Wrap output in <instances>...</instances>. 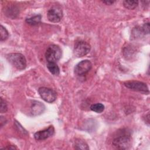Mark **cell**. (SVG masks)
<instances>
[{"label":"cell","instance_id":"2e32d148","mask_svg":"<svg viewBox=\"0 0 150 150\" xmlns=\"http://www.w3.org/2000/svg\"><path fill=\"white\" fill-rule=\"evenodd\" d=\"M9 37V33L5 27L2 25L0 26V40L1 41H4Z\"/></svg>","mask_w":150,"mask_h":150},{"label":"cell","instance_id":"4fadbf2b","mask_svg":"<svg viewBox=\"0 0 150 150\" xmlns=\"http://www.w3.org/2000/svg\"><path fill=\"white\" fill-rule=\"evenodd\" d=\"M138 5V1H127L125 0L123 1L124 6L128 9H134Z\"/></svg>","mask_w":150,"mask_h":150},{"label":"cell","instance_id":"7a4b0ae2","mask_svg":"<svg viewBox=\"0 0 150 150\" xmlns=\"http://www.w3.org/2000/svg\"><path fill=\"white\" fill-rule=\"evenodd\" d=\"M6 58L8 62L18 70H23L26 67V60L21 53H10L7 55Z\"/></svg>","mask_w":150,"mask_h":150},{"label":"cell","instance_id":"6da1fadb","mask_svg":"<svg viewBox=\"0 0 150 150\" xmlns=\"http://www.w3.org/2000/svg\"><path fill=\"white\" fill-rule=\"evenodd\" d=\"M131 135L127 129L118 130L112 141V145L119 149H128L131 145Z\"/></svg>","mask_w":150,"mask_h":150},{"label":"cell","instance_id":"3957f363","mask_svg":"<svg viewBox=\"0 0 150 150\" xmlns=\"http://www.w3.org/2000/svg\"><path fill=\"white\" fill-rule=\"evenodd\" d=\"M62 54V49L58 45H52L47 47L45 53V57L47 63H56L61 58Z\"/></svg>","mask_w":150,"mask_h":150},{"label":"cell","instance_id":"5bb4252c","mask_svg":"<svg viewBox=\"0 0 150 150\" xmlns=\"http://www.w3.org/2000/svg\"><path fill=\"white\" fill-rule=\"evenodd\" d=\"M91 111H94L97 113H101L104 110V105L100 103L93 104L90 106Z\"/></svg>","mask_w":150,"mask_h":150},{"label":"cell","instance_id":"52a82bcc","mask_svg":"<svg viewBox=\"0 0 150 150\" xmlns=\"http://www.w3.org/2000/svg\"><path fill=\"white\" fill-rule=\"evenodd\" d=\"M92 64L88 60H84L77 64L74 67V73L78 76H84L91 69Z\"/></svg>","mask_w":150,"mask_h":150},{"label":"cell","instance_id":"30bf717a","mask_svg":"<svg viewBox=\"0 0 150 150\" xmlns=\"http://www.w3.org/2000/svg\"><path fill=\"white\" fill-rule=\"evenodd\" d=\"M45 109V105L38 101H33L30 108V113L34 116L41 114L43 113Z\"/></svg>","mask_w":150,"mask_h":150},{"label":"cell","instance_id":"7c38bea8","mask_svg":"<svg viewBox=\"0 0 150 150\" xmlns=\"http://www.w3.org/2000/svg\"><path fill=\"white\" fill-rule=\"evenodd\" d=\"M47 67L49 71L53 75L57 76L60 73V69L56 63L54 62H48Z\"/></svg>","mask_w":150,"mask_h":150},{"label":"cell","instance_id":"ac0fdd59","mask_svg":"<svg viewBox=\"0 0 150 150\" xmlns=\"http://www.w3.org/2000/svg\"><path fill=\"white\" fill-rule=\"evenodd\" d=\"M8 110V106L7 104L5 101V100H3V98H1V105H0V112L1 113L6 112Z\"/></svg>","mask_w":150,"mask_h":150},{"label":"cell","instance_id":"8992f818","mask_svg":"<svg viewBox=\"0 0 150 150\" xmlns=\"http://www.w3.org/2000/svg\"><path fill=\"white\" fill-rule=\"evenodd\" d=\"M124 85L127 88L142 93H149V90L147 85L139 81H128L124 83Z\"/></svg>","mask_w":150,"mask_h":150},{"label":"cell","instance_id":"9c48e42d","mask_svg":"<svg viewBox=\"0 0 150 150\" xmlns=\"http://www.w3.org/2000/svg\"><path fill=\"white\" fill-rule=\"evenodd\" d=\"M54 134V128L53 125L49 126L47 128L39 131L35 133L34 138L37 141L45 140L49 137L53 136Z\"/></svg>","mask_w":150,"mask_h":150},{"label":"cell","instance_id":"e0dca14e","mask_svg":"<svg viewBox=\"0 0 150 150\" xmlns=\"http://www.w3.org/2000/svg\"><path fill=\"white\" fill-rule=\"evenodd\" d=\"M14 125H15V127L16 128V129L17 130V131L19 132L20 133H21L23 135L24 134H28V132H26V131L21 126V125L19 122H18V121H15Z\"/></svg>","mask_w":150,"mask_h":150},{"label":"cell","instance_id":"8fae6325","mask_svg":"<svg viewBox=\"0 0 150 150\" xmlns=\"http://www.w3.org/2000/svg\"><path fill=\"white\" fill-rule=\"evenodd\" d=\"M42 16L40 15H36L30 18H26L25 22L32 26H35L39 24L41 22Z\"/></svg>","mask_w":150,"mask_h":150},{"label":"cell","instance_id":"9a60e30c","mask_svg":"<svg viewBox=\"0 0 150 150\" xmlns=\"http://www.w3.org/2000/svg\"><path fill=\"white\" fill-rule=\"evenodd\" d=\"M74 148L77 149H88L87 144L82 140H77L76 141Z\"/></svg>","mask_w":150,"mask_h":150},{"label":"cell","instance_id":"ba28073f","mask_svg":"<svg viewBox=\"0 0 150 150\" xmlns=\"http://www.w3.org/2000/svg\"><path fill=\"white\" fill-rule=\"evenodd\" d=\"M47 16L50 22H59L63 17V12L59 6H54L49 9Z\"/></svg>","mask_w":150,"mask_h":150},{"label":"cell","instance_id":"ffe728a7","mask_svg":"<svg viewBox=\"0 0 150 150\" xmlns=\"http://www.w3.org/2000/svg\"><path fill=\"white\" fill-rule=\"evenodd\" d=\"M102 2L104 4H105L106 5H112V4H114L115 2L114 1H103Z\"/></svg>","mask_w":150,"mask_h":150},{"label":"cell","instance_id":"44dd1931","mask_svg":"<svg viewBox=\"0 0 150 150\" xmlns=\"http://www.w3.org/2000/svg\"><path fill=\"white\" fill-rule=\"evenodd\" d=\"M4 149H17L16 147H15V146L13 145H9L8 146H6V147H5Z\"/></svg>","mask_w":150,"mask_h":150},{"label":"cell","instance_id":"d6986e66","mask_svg":"<svg viewBox=\"0 0 150 150\" xmlns=\"http://www.w3.org/2000/svg\"><path fill=\"white\" fill-rule=\"evenodd\" d=\"M141 30H142V31L144 33L148 34L149 32V22L145 23L143 25V26L142 27Z\"/></svg>","mask_w":150,"mask_h":150},{"label":"cell","instance_id":"277c9868","mask_svg":"<svg viewBox=\"0 0 150 150\" xmlns=\"http://www.w3.org/2000/svg\"><path fill=\"white\" fill-rule=\"evenodd\" d=\"M90 45L88 43L84 40H79L75 43L74 46V54L81 57L87 54L90 51Z\"/></svg>","mask_w":150,"mask_h":150},{"label":"cell","instance_id":"5b68a950","mask_svg":"<svg viewBox=\"0 0 150 150\" xmlns=\"http://www.w3.org/2000/svg\"><path fill=\"white\" fill-rule=\"evenodd\" d=\"M38 93L41 98L47 103H52L56 100L57 93L52 88L42 87L39 88Z\"/></svg>","mask_w":150,"mask_h":150}]
</instances>
